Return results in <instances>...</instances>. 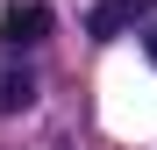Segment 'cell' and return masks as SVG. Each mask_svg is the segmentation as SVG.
Masks as SVG:
<instances>
[{
	"label": "cell",
	"instance_id": "obj_1",
	"mask_svg": "<svg viewBox=\"0 0 157 150\" xmlns=\"http://www.w3.org/2000/svg\"><path fill=\"white\" fill-rule=\"evenodd\" d=\"M50 21H57V14H50L43 0H14V7L0 14V43H7V50H29V43L50 36Z\"/></svg>",
	"mask_w": 157,
	"mask_h": 150
},
{
	"label": "cell",
	"instance_id": "obj_2",
	"mask_svg": "<svg viewBox=\"0 0 157 150\" xmlns=\"http://www.w3.org/2000/svg\"><path fill=\"white\" fill-rule=\"evenodd\" d=\"M150 7H157V0H100V7L86 14V36L107 43V36H121V29H128V21H143Z\"/></svg>",
	"mask_w": 157,
	"mask_h": 150
},
{
	"label": "cell",
	"instance_id": "obj_3",
	"mask_svg": "<svg viewBox=\"0 0 157 150\" xmlns=\"http://www.w3.org/2000/svg\"><path fill=\"white\" fill-rule=\"evenodd\" d=\"M29 100H36V79H29V71H0V114L29 107Z\"/></svg>",
	"mask_w": 157,
	"mask_h": 150
},
{
	"label": "cell",
	"instance_id": "obj_4",
	"mask_svg": "<svg viewBox=\"0 0 157 150\" xmlns=\"http://www.w3.org/2000/svg\"><path fill=\"white\" fill-rule=\"evenodd\" d=\"M150 64H157V29H150Z\"/></svg>",
	"mask_w": 157,
	"mask_h": 150
}]
</instances>
